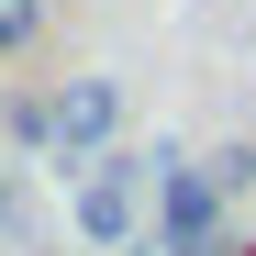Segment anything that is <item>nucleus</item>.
Listing matches in <instances>:
<instances>
[{"label":"nucleus","mask_w":256,"mask_h":256,"mask_svg":"<svg viewBox=\"0 0 256 256\" xmlns=\"http://www.w3.org/2000/svg\"><path fill=\"white\" fill-rule=\"evenodd\" d=\"M156 245H167V256H223V190H212V167H178V156H167Z\"/></svg>","instance_id":"1"},{"label":"nucleus","mask_w":256,"mask_h":256,"mask_svg":"<svg viewBox=\"0 0 256 256\" xmlns=\"http://www.w3.org/2000/svg\"><path fill=\"white\" fill-rule=\"evenodd\" d=\"M200 167H212V190H223V200H234V190L256 178V145H223V156H200Z\"/></svg>","instance_id":"4"},{"label":"nucleus","mask_w":256,"mask_h":256,"mask_svg":"<svg viewBox=\"0 0 256 256\" xmlns=\"http://www.w3.org/2000/svg\"><path fill=\"white\" fill-rule=\"evenodd\" d=\"M12 45H34V0H0V56Z\"/></svg>","instance_id":"5"},{"label":"nucleus","mask_w":256,"mask_h":256,"mask_svg":"<svg viewBox=\"0 0 256 256\" xmlns=\"http://www.w3.org/2000/svg\"><path fill=\"white\" fill-rule=\"evenodd\" d=\"M0 212H12V167H0Z\"/></svg>","instance_id":"6"},{"label":"nucleus","mask_w":256,"mask_h":256,"mask_svg":"<svg viewBox=\"0 0 256 256\" xmlns=\"http://www.w3.org/2000/svg\"><path fill=\"white\" fill-rule=\"evenodd\" d=\"M112 122H122V90H112V78H67V90L45 100V145H67L78 167H90V156H112Z\"/></svg>","instance_id":"2"},{"label":"nucleus","mask_w":256,"mask_h":256,"mask_svg":"<svg viewBox=\"0 0 256 256\" xmlns=\"http://www.w3.org/2000/svg\"><path fill=\"white\" fill-rule=\"evenodd\" d=\"M156 156H90L78 167V234L90 245H122L134 234V178H145Z\"/></svg>","instance_id":"3"}]
</instances>
